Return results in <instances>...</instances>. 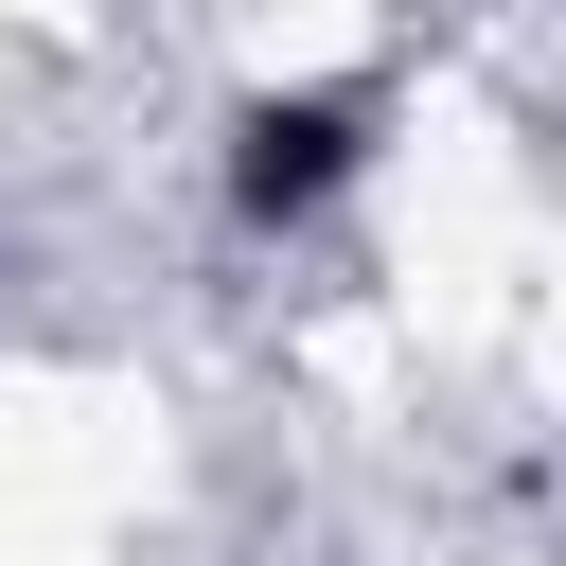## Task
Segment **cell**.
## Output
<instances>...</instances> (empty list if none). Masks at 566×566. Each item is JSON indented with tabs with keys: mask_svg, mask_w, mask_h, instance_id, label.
Returning a JSON list of instances; mask_svg holds the SVG:
<instances>
[{
	"mask_svg": "<svg viewBox=\"0 0 566 566\" xmlns=\"http://www.w3.org/2000/svg\"><path fill=\"white\" fill-rule=\"evenodd\" d=\"M354 124H371L354 88H301V106H248V159H230V195H248V212H318V195L354 177Z\"/></svg>",
	"mask_w": 566,
	"mask_h": 566,
	"instance_id": "6da1fadb",
	"label": "cell"
}]
</instances>
